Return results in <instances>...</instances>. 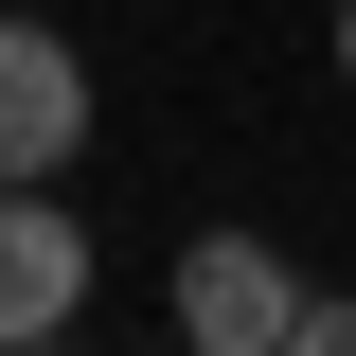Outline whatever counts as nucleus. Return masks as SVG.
Listing matches in <instances>:
<instances>
[{
	"label": "nucleus",
	"instance_id": "1",
	"mask_svg": "<svg viewBox=\"0 0 356 356\" xmlns=\"http://www.w3.org/2000/svg\"><path fill=\"white\" fill-rule=\"evenodd\" d=\"M303 267L267 250V232H178V339L196 356H303Z\"/></svg>",
	"mask_w": 356,
	"mask_h": 356
},
{
	"label": "nucleus",
	"instance_id": "2",
	"mask_svg": "<svg viewBox=\"0 0 356 356\" xmlns=\"http://www.w3.org/2000/svg\"><path fill=\"white\" fill-rule=\"evenodd\" d=\"M72 303H89V232L54 214V178H0V356L72 339Z\"/></svg>",
	"mask_w": 356,
	"mask_h": 356
},
{
	"label": "nucleus",
	"instance_id": "3",
	"mask_svg": "<svg viewBox=\"0 0 356 356\" xmlns=\"http://www.w3.org/2000/svg\"><path fill=\"white\" fill-rule=\"evenodd\" d=\"M72 143H89V72H72V36L0 18V178H54Z\"/></svg>",
	"mask_w": 356,
	"mask_h": 356
},
{
	"label": "nucleus",
	"instance_id": "4",
	"mask_svg": "<svg viewBox=\"0 0 356 356\" xmlns=\"http://www.w3.org/2000/svg\"><path fill=\"white\" fill-rule=\"evenodd\" d=\"M303 356H356V285H321V303H303Z\"/></svg>",
	"mask_w": 356,
	"mask_h": 356
},
{
	"label": "nucleus",
	"instance_id": "5",
	"mask_svg": "<svg viewBox=\"0 0 356 356\" xmlns=\"http://www.w3.org/2000/svg\"><path fill=\"white\" fill-rule=\"evenodd\" d=\"M339 89H356V0H339Z\"/></svg>",
	"mask_w": 356,
	"mask_h": 356
}]
</instances>
